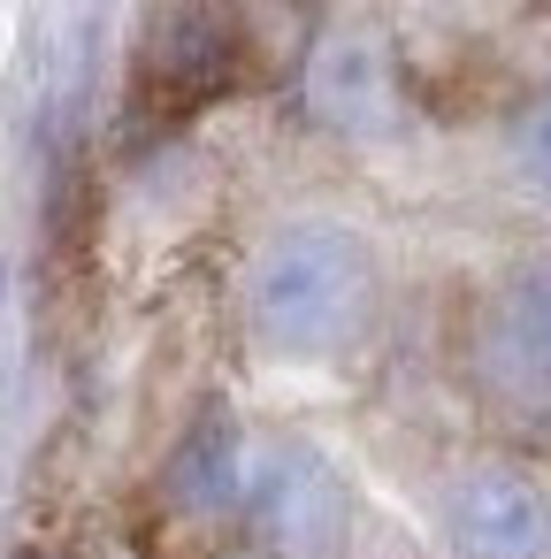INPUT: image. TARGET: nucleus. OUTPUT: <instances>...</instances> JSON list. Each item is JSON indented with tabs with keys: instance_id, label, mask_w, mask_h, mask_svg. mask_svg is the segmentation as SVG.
I'll use <instances>...</instances> for the list:
<instances>
[{
	"instance_id": "nucleus-1",
	"label": "nucleus",
	"mask_w": 551,
	"mask_h": 559,
	"mask_svg": "<svg viewBox=\"0 0 551 559\" xmlns=\"http://www.w3.org/2000/svg\"><path fill=\"white\" fill-rule=\"evenodd\" d=\"M245 314H253V337L284 360L352 353L375 322V261L337 223L276 230L245 276Z\"/></svg>"
},
{
	"instance_id": "nucleus-2",
	"label": "nucleus",
	"mask_w": 551,
	"mask_h": 559,
	"mask_svg": "<svg viewBox=\"0 0 551 559\" xmlns=\"http://www.w3.org/2000/svg\"><path fill=\"white\" fill-rule=\"evenodd\" d=\"M459 383L475 414L528 460H551V253L513 261L467 314Z\"/></svg>"
},
{
	"instance_id": "nucleus-3",
	"label": "nucleus",
	"mask_w": 551,
	"mask_h": 559,
	"mask_svg": "<svg viewBox=\"0 0 551 559\" xmlns=\"http://www.w3.org/2000/svg\"><path fill=\"white\" fill-rule=\"evenodd\" d=\"M284 70V0H184L146 24L139 108L192 116L223 93H245Z\"/></svg>"
},
{
	"instance_id": "nucleus-4",
	"label": "nucleus",
	"mask_w": 551,
	"mask_h": 559,
	"mask_svg": "<svg viewBox=\"0 0 551 559\" xmlns=\"http://www.w3.org/2000/svg\"><path fill=\"white\" fill-rule=\"evenodd\" d=\"M452 559H551V490L520 460H475L436 498Z\"/></svg>"
},
{
	"instance_id": "nucleus-5",
	"label": "nucleus",
	"mask_w": 551,
	"mask_h": 559,
	"mask_svg": "<svg viewBox=\"0 0 551 559\" xmlns=\"http://www.w3.org/2000/svg\"><path fill=\"white\" fill-rule=\"evenodd\" d=\"M245 521L284 551V559H322L345 536V490L307 444H268L245 460Z\"/></svg>"
},
{
	"instance_id": "nucleus-6",
	"label": "nucleus",
	"mask_w": 551,
	"mask_h": 559,
	"mask_svg": "<svg viewBox=\"0 0 551 559\" xmlns=\"http://www.w3.org/2000/svg\"><path fill=\"white\" fill-rule=\"evenodd\" d=\"M307 100L345 131H383L391 123V70L368 39H330L307 70Z\"/></svg>"
},
{
	"instance_id": "nucleus-7",
	"label": "nucleus",
	"mask_w": 551,
	"mask_h": 559,
	"mask_svg": "<svg viewBox=\"0 0 551 559\" xmlns=\"http://www.w3.org/2000/svg\"><path fill=\"white\" fill-rule=\"evenodd\" d=\"M505 154H513V177H520L528 192L551 200V93H536V100L513 108V123H505Z\"/></svg>"
},
{
	"instance_id": "nucleus-8",
	"label": "nucleus",
	"mask_w": 551,
	"mask_h": 559,
	"mask_svg": "<svg viewBox=\"0 0 551 559\" xmlns=\"http://www.w3.org/2000/svg\"><path fill=\"white\" fill-rule=\"evenodd\" d=\"M543 9H551V0H543Z\"/></svg>"
}]
</instances>
